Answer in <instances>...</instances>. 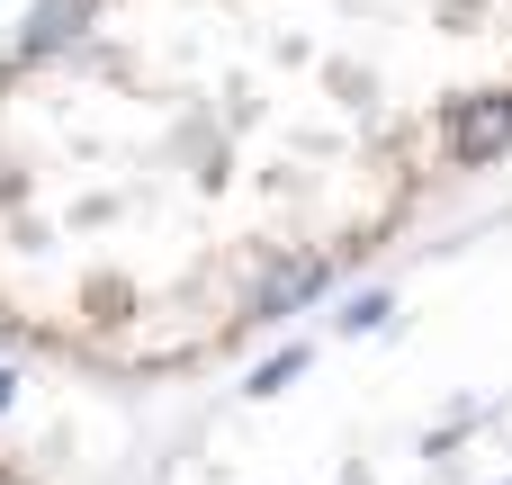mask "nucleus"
I'll return each instance as SVG.
<instances>
[{
  "instance_id": "1",
  "label": "nucleus",
  "mask_w": 512,
  "mask_h": 485,
  "mask_svg": "<svg viewBox=\"0 0 512 485\" xmlns=\"http://www.w3.org/2000/svg\"><path fill=\"white\" fill-rule=\"evenodd\" d=\"M504 144H512V90H486V99H459V108H450V126H441V153H450L459 171L495 162Z\"/></svg>"
},
{
  "instance_id": "2",
  "label": "nucleus",
  "mask_w": 512,
  "mask_h": 485,
  "mask_svg": "<svg viewBox=\"0 0 512 485\" xmlns=\"http://www.w3.org/2000/svg\"><path fill=\"white\" fill-rule=\"evenodd\" d=\"M90 9H99V0H36V9H27V36H18V54L36 63V54H54V45H72V36L90 27Z\"/></svg>"
},
{
  "instance_id": "3",
  "label": "nucleus",
  "mask_w": 512,
  "mask_h": 485,
  "mask_svg": "<svg viewBox=\"0 0 512 485\" xmlns=\"http://www.w3.org/2000/svg\"><path fill=\"white\" fill-rule=\"evenodd\" d=\"M315 288H324V261H297V270H279V279L252 297V315H243V324H279V315H297Z\"/></svg>"
},
{
  "instance_id": "4",
  "label": "nucleus",
  "mask_w": 512,
  "mask_h": 485,
  "mask_svg": "<svg viewBox=\"0 0 512 485\" xmlns=\"http://www.w3.org/2000/svg\"><path fill=\"white\" fill-rule=\"evenodd\" d=\"M9 387H18V378H9V369H0V405H9Z\"/></svg>"
}]
</instances>
